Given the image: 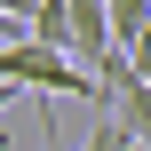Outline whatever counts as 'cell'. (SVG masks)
<instances>
[{"label": "cell", "mask_w": 151, "mask_h": 151, "mask_svg": "<svg viewBox=\"0 0 151 151\" xmlns=\"http://www.w3.org/2000/svg\"><path fill=\"white\" fill-rule=\"evenodd\" d=\"M0 88H24V96H96V80L80 64H64V56H48L32 40L0 48Z\"/></svg>", "instance_id": "obj_1"}, {"label": "cell", "mask_w": 151, "mask_h": 151, "mask_svg": "<svg viewBox=\"0 0 151 151\" xmlns=\"http://www.w3.org/2000/svg\"><path fill=\"white\" fill-rule=\"evenodd\" d=\"M16 96H24V88H0V111H8V104H16Z\"/></svg>", "instance_id": "obj_5"}, {"label": "cell", "mask_w": 151, "mask_h": 151, "mask_svg": "<svg viewBox=\"0 0 151 151\" xmlns=\"http://www.w3.org/2000/svg\"><path fill=\"white\" fill-rule=\"evenodd\" d=\"M111 40H119V56H135L151 40V0H111Z\"/></svg>", "instance_id": "obj_2"}, {"label": "cell", "mask_w": 151, "mask_h": 151, "mask_svg": "<svg viewBox=\"0 0 151 151\" xmlns=\"http://www.w3.org/2000/svg\"><path fill=\"white\" fill-rule=\"evenodd\" d=\"M16 40H32V32H24L16 16H0V48H16Z\"/></svg>", "instance_id": "obj_4"}, {"label": "cell", "mask_w": 151, "mask_h": 151, "mask_svg": "<svg viewBox=\"0 0 151 151\" xmlns=\"http://www.w3.org/2000/svg\"><path fill=\"white\" fill-rule=\"evenodd\" d=\"M0 16H16V24H32V16H40V0H0Z\"/></svg>", "instance_id": "obj_3"}]
</instances>
